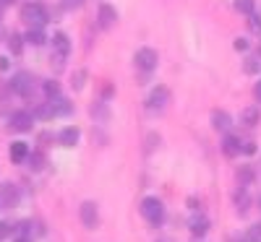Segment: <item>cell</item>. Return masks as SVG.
Listing matches in <instances>:
<instances>
[{
	"mask_svg": "<svg viewBox=\"0 0 261 242\" xmlns=\"http://www.w3.org/2000/svg\"><path fill=\"white\" fill-rule=\"evenodd\" d=\"M139 211H141V216L146 219V222L154 224V227H160V224L165 222V206H162L160 198H154V195L144 198L141 206H139Z\"/></svg>",
	"mask_w": 261,
	"mask_h": 242,
	"instance_id": "1",
	"label": "cell"
},
{
	"mask_svg": "<svg viewBox=\"0 0 261 242\" xmlns=\"http://www.w3.org/2000/svg\"><path fill=\"white\" fill-rule=\"evenodd\" d=\"M21 18H24L32 29H42V26H45L47 21H50V13H47V8H45V6H39V3H29V6L21 8Z\"/></svg>",
	"mask_w": 261,
	"mask_h": 242,
	"instance_id": "2",
	"label": "cell"
},
{
	"mask_svg": "<svg viewBox=\"0 0 261 242\" xmlns=\"http://www.w3.org/2000/svg\"><path fill=\"white\" fill-rule=\"evenodd\" d=\"M79 216H81V224L86 229H94L99 224V211H97V203L94 201H84L81 208H79Z\"/></svg>",
	"mask_w": 261,
	"mask_h": 242,
	"instance_id": "3",
	"label": "cell"
},
{
	"mask_svg": "<svg viewBox=\"0 0 261 242\" xmlns=\"http://www.w3.org/2000/svg\"><path fill=\"white\" fill-rule=\"evenodd\" d=\"M18 201H21L18 185H13V183L0 185V208H13V206H18Z\"/></svg>",
	"mask_w": 261,
	"mask_h": 242,
	"instance_id": "4",
	"label": "cell"
},
{
	"mask_svg": "<svg viewBox=\"0 0 261 242\" xmlns=\"http://www.w3.org/2000/svg\"><path fill=\"white\" fill-rule=\"evenodd\" d=\"M167 102H170V89H167V86H157V89L149 94L146 107H149V109H157V112H160V109L167 107Z\"/></svg>",
	"mask_w": 261,
	"mask_h": 242,
	"instance_id": "5",
	"label": "cell"
},
{
	"mask_svg": "<svg viewBox=\"0 0 261 242\" xmlns=\"http://www.w3.org/2000/svg\"><path fill=\"white\" fill-rule=\"evenodd\" d=\"M136 68H141V71H154L157 68V52L151 50V47H141L139 52H136Z\"/></svg>",
	"mask_w": 261,
	"mask_h": 242,
	"instance_id": "6",
	"label": "cell"
},
{
	"mask_svg": "<svg viewBox=\"0 0 261 242\" xmlns=\"http://www.w3.org/2000/svg\"><path fill=\"white\" fill-rule=\"evenodd\" d=\"M11 89H13L16 94H21V97H29V94L34 92V78H32L29 73H18V76L11 81Z\"/></svg>",
	"mask_w": 261,
	"mask_h": 242,
	"instance_id": "7",
	"label": "cell"
},
{
	"mask_svg": "<svg viewBox=\"0 0 261 242\" xmlns=\"http://www.w3.org/2000/svg\"><path fill=\"white\" fill-rule=\"evenodd\" d=\"M34 125V115L32 112H13L11 115V130H18V133H27Z\"/></svg>",
	"mask_w": 261,
	"mask_h": 242,
	"instance_id": "8",
	"label": "cell"
},
{
	"mask_svg": "<svg viewBox=\"0 0 261 242\" xmlns=\"http://www.w3.org/2000/svg\"><path fill=\"white\" fill-rule=\"evenodd\" d=\"M29 143H24V141H13L11 143V148H8V154H11V162H16V164H24L27 162V157H29Z\"/></svg>",
	"mask_w": 261,
	"mask_h": 242,
	"instance_id": "9",
	"label": "cell"
},
{
	"mask_svg": "<svg viewBox=\"0 0 261 242\" xmlns=\"http://www.w3.org/2000/svg\"><path fill=\"white\" fill-rule=\"evenodd\" d=\"M115 18H118V11L110 6V3H102L99 6V26L102 29H110L115 24Z\"/></svg>",
	"mask_w": 261,
	"mask_h": 242,
	"instance_id": "10",
	"label": "cell"
},
{
	"mask_svg": "<svg viewBox=\"0 0 261 242\" xmlns=\"http://www.w3.org/2000/svg\"><path fill=\"white\" fill-rule=\"evenodd\" d=\"M212 125H214V130H222V133H227L230 125H232V120H230V115L225 112V109H214V112H212Z\"/></svg>",
	"mask_w": 261,
	"mask_h": 242,
	"instance_id": "11",
	"label": "cell"
},
{
	"mask_svg": "<svg viewBox=\"0 0 261 242\" xmlns=\"http://www.w3.org/2000/svg\"><path fill=\"white\" fill-rule=\"evenodd\" d=\"M79 138H81V130H79L76 125H68V128L60 130V143H63V146H76Z\"/></svg>",
	"mask_w": 261,
	"mask_h": 242,
	"instance_id": "12",
	"label": "cell"
},
{
	"mask_svg": "<svg viewBox=\"0 0 261 242\" xmlns=\"http://www.w3.org/2000/svg\"><path fill=\"white\" fill-rule=\"evenodd\" d=\"M50 109H53V117L55 115H71L73 104L68 99H63V97H55V99H50Z\"/></svg>",
	"mask_w": 261,
	"mask_h": 242,
	"instance_id": "13",
	"label": "cell"
},
{
	"mask_svg": "<svg viewBox=\"0 0 261 242\" xmlns=\"http://www.w3.org/2000/svg\"><path fill=\"white\" fill-rule=\"evenodd\" d=\"M222 154L225 157H238V154H241V138H235V136H225V141H222Z\"/></svg>",
	"mask_w": 261,
	"mask_h": 242,
	"instance_id": "14",
	"label": "cell"
},
{
	"mask_svg": "<svg viewBox=\"0 0 261 242\" xmlns=\"http://www.w3.org/2000/svg\"><path fill=\"white\" fill-rule=\"evenodd\" d=\"M241 123L246 128H256L261 123V112H258V107H246L243 112H241Z\"/></svg>",
	"mask_w": 261,
	"mask_h": 242,
	"instance_id": "15",
	"label": "cell"
},
{
	"mask_svg": "<svg viewBox=\"0 0 261 242\" xmlns=\"http://www.w3.org/2000/svg\"><path fill=\"white\" fill-rule=\"evenodd\" d=\"M53 47L58 50V55H68V52H71V39H68V34L58 32V34L53 37Z\"/></svg>",
	"mask_w": 261,
	"mask_h": 242,
	"instance_id": "16",
	"label": "cell"
},
{
	"mask_svg": "<svg viewBox=\"0 0 261 242\" xmlns=\"http://www.w3.org/2000/svg\"><path fill=\"white\" fill-rule=\"evenodd\" d=\"M248 206H251V195H248V190H246V188H238V190H235V208L241 211V214H246Z\"/></svg>",
	"mask_w": 261,
	"mask_h": 242,
	"instance_id": "17",
	"label": "cell"
},
{
	"mask_svg": "<svg viewBox=\"0 0 261 242\" xmlns=\"http://www.w3.org/2000/svg\"><path fill=\"white\" fill-rule=\"evenodd\" d=\"M253 177H256V174H253V169L248 164H243L241 169H238V183H241V188H248L253 183Z\"/></svg>",
	"mask_w": 261,
	"mask_h": 242,
	"instance_id": "18",
	"label": "cell"
},
{
	"mask_svg": "<svg viewBox=\"0 0 261 242\" xmlns=\"http://www.w3.org/2000/svg\"><path fill=\"white\" fill-rule=\"evenodd\" d=\"M191 232H193L196 237H204V234L209 232V222H206L204 216H199V219H193V222H191Z\"/></svg>",
	"mask_w": 261,
	"mask_h": 242,
	"instance_id": "19",
	"label": "cell"
},
{
	"mask_svg": "<svg viewBox=\"0 0 261 242\" xmlns=\"http://www.w3.org/2000/svg\"><path fill=\"white\" fill-rule=\"evenodd\" d=\"M27 164H29V169H34V172H39L42 167H45V154H39V151H29V157H27Z\"/></svg>",
	"mask_w": 261,
	"mask_h": 242,
	"instance_id": "20",
	"label": "cell"
},
{
	"mask_svg": "<svg viewBox=\"0 0 261 242\" xmlns=\"http://www.w3.org/2000/svg\"><path fill=\"white\" fill-rule=\"evenodd\" d=\"M45 34H42V29H29L27 32V37H24V42H29V45H34V47H39V45H45Z\"/></svg>",
	"mask_w": 261,
	"mask_h": 242,
	"instance_id": "21",
	"label": "cell"
},
{
	"mask_svg": "<svg viewBox=\"0 0 261 242\" xmlns=\"http://www.w3.org/2000/svg\"><path fill=\"white\" fill-rule=\"evenodd\" d=\"M8 47H11L13 55H21V52H24V37H21V34H11L8 37Z\"/></svg>",
	"mask_w": 261,
	"mask_h": 242,
	"instance_id": "22",
	"label": "cell"
},
{
	"mask_svg": "<svg viewBox=\"0 0 261 242\" xmlns=\"http://www.w3.org/2000/svg\"><path fill=\"white\" fill-rule=\"evenodd\" d=\"M243 71H246L248 76L258 73V71H261V57H248V60L243 63Z\"/></svg>",
	"mask_w": 261,
	"mask_h": 242,
	"instance_id": "23",
	"label": "cell"
},
{
	"mask_svg": "<svg viewBox=\"0 0 261 242\" xmlns=\"http://www.w3.org/2000/svg\"><path fill=\"white\" fill-rule=\"evenodd\" d=\"M45 94H47V99L60 97V83L58 81H45Z\"/></svg>",
	"mask_w": 261,
	"mask_h": 242,
	"instance_id": "24",
	"label": "cell"
},
{
	"mask_svg": "<svg viewBox=\"0 0 261 242\" xmlns=\"http://www.w3.org/2000/svg\"><path fill=\"white\" fill-rule=\"evenodd\" d=\"M235 8L238 11H241V13H253V8H256V3H253V0H235Z\"/></svg>",
	"mask_w": 261,
	"mask_h": 242,
	"instance_id": "25",
	"label": "cell"
},
{
	"mask_svg": "<svg viewBox=\"0 0 261 242\" xmlns=\"http://www.w3.org/2000/svg\"><path fill=\"white\" fill-rule=\"evenodd\" d=\"M246 237H248V242H261V222H258V224H253V227L248 229V234H246Z\"/></svg>",
	"mask_w": 261,
	"mask_h": 242,
	"instance_id": "26",
	"label": "cell"
},
{
	"mask_svg": "<svg viewBox=\"0 0 261 242\" xmlns=\"http://www.w3.org/2000/svg\"><path fill=\"white\" fill-rule=\"evenodd\" d=\"M84 81H86V71H76V73H73V81H71L76 92H79V89H84Z\"/></svg>",
	"mask_w": 261,
	"mask_h": 242,
	"instance_id": "27",
	"label": "cell"
},
{
	"mask_svg": "<svg viewBox=\"0 0 261 242\" xmlns=\"http://www.w3.org/2000/svg\"><path fill=\"white\" fill-rule=\"evenodd\" d=\"M16 232V224H11V222H0V239L3 237H11Z\"/></svg>",
	"mask_w": 261,
	"mask_h": 242,
	"instance_id": "28",
	"label": "cell"
},
{
	"mask_svg": "<svg viewBox=\"0 0 261 242\" xmlns=\"http://www.w3.org/2000/svg\"><path fill=\"white\" fill-rule=\"evenodd\" d=\"M92 115L99 117V120H105V117H107V107H105V104H94V107H92Z\"/></svg>",
	"mask_w": 261,
	"mask_h": 242,
	"instance_id": "29",
	"label": "cell"
},
{
	"mask_svg": "<svg viewBox=\"0 0 261 242\" xmlns=\"http://www.w3.org/2000/svg\"><path fill=\"white\" fill-rule=\"evenodd\" d=\"M232 47H235L238 52H246V50H248V39H243V37H238V39L232 42Z\"/></svg>",
	"mask_w": 261,
	"mask_h": 242,
	"instance_id": "30",
	"label": "cell"
},
{
	"mask_svg": "<svg viewBox=\"0 0 261 242\" xmlns=\"http://www.w3.org/2000/svg\"><path fill=\"white\" fill-rule=\"evenodd\" d=\"M251 29H253L256 34H261V16H258V13H251Z\"/></svg>",
	"mask_w": 261,
	"mask_h": 242,
	"instance_id": "31",
	"label": "cell"
},
{
	"mask_svg": "<svg viewBox=\"0 0 261 242\" xmlns=\"http://www.w3.org/2000/svg\"><path fill=\"white\" fill-rule=\"evenodd\" d=\"M241 151L243 154H256V143L253 141H241Z\"/></svg>",
	"mask_w": 261,
	"mask_h": 242,
	"instance_id": "32",
	"label": "cell"
},
{
	"mask_svg": "<svg viewBox=\"0 0 261 242\" xmlns=\"http://www.w3.org/2000/svg\"><path fill=\"white\" fill-rule=\"evenodd\" d=\"M11 68V60L8 57H0V71H8Z\"/></svg>",
	"mask_w": 261,
	"mask_h": 242,
	"instance_id": "33",
	"label": "cell"
},
{
	"mask_svg": "<svg viewBox=\"0 0 261 242\" xmlns=\"http://www.w3.org/2000/svg\"><path fill=\"white\" fill-rule=\"evenodd\" d=\"M65 6H73L76 8V6H81V0H65Z\"/></svg>",
	"mask_w": 261,
	"mask_h": 242,
	"instance_id": "34",
	"label": "cell"
},
{
	"mask_svg": "<svg viewBox=\"0 0 261 242\" xmlns=\"http://www.w3.org/2000/svg\"><path fill=\"white\" fill-rule=\"evenodd\" d=\"M256 99H258V102H261V81H258V83H256Z\"/></svg>",
	"mask_w": 261,
	"mask_h": 242,
	"instance_id": "35",
	"label": "cell"
},
{
	"mask_svg": "<svg viewBox=\"0 0 261 242\" xmlns=\"http://www.w3.org/2000/svg\"><path fill=\"white\" fill-rule=\"evenodd\" d=\"M230 242H248V237H232Z\"/></svg>",
	"mask_w": 261,
	"mask_h": 242,
	"instance_id": "36",
	"label": "cell"
},
{
	"mask_svg": "<svg viewBox=\"0 0 261 242\" xmlns=\"http://www.w3.org/2000/svg\"><path fill=\"white\" fill-rule=\"evenodd\" d=\"M0 3H3V6H11V3H16V0H0Z\"/></svg>",
	"mask_w": 261,
	"mask_h": 242,
	"instance_id": "37",
	"label": "cell"
},
{
	"mask_svg": "<svg viewBox=\"0 0 261 242\" xmlns=\"http://www.w3.org/2000/svg\"><path fill=\"white\" fill-rule=\"evenodd\" d=\"M3 11H6V6H3V3H0V21H3Z\"/></svg>",
	"mask_w": 261,
	"mask_h": 242,
	"instance_id": "38",
	"label": "cell"
},
{
	"mask_svg": "<svg viewBox=\"0 0 261 242\" xmlns=\"http://www.w3.org/2000/svg\"><path fill=\"white\" fill-rule=\"evenodd\" d=\"M16 242H32V239H29V237H18Z\"/></svg>",
	"mask_w": 261,
	"mask_h": 242,
	"instance_id": "39",
	"label": "cell"
},
{
	"mask_svg": "<svg viewBox=\"0 0 261 242\" xmlns=\"http://www.w3.org/2000/svg\"><path fill=\"white\" fill-rule=\"evenodd\" d=\"M258 208H261V198H258Z\"/></svg>",
	"mask_w": 261,
	"mask_h": 242,
	"instance_id": "40",
	"label": "cell"
},
{
	"mask_svg": "<svg viewBox=\"0 0 261 242\" xmlns=\"http://www.w3.org/2000/svg\"><path fill=\"white\" fill-rule=\"evenodd\" d=\"M160 242H170V239H160Z\"/></svg>",
	"mask_w": 261,
	"mask_h": 242,
	"instance_id": "41",
	"label": "cell"
}]
</instances>
